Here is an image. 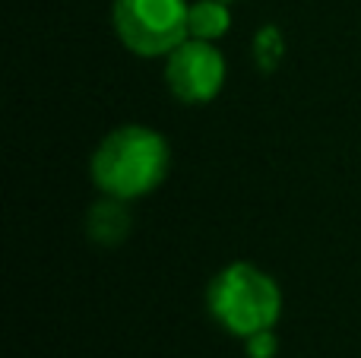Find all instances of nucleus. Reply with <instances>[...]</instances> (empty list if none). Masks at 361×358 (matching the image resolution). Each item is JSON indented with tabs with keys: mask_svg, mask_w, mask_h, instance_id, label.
<instances>
[{
	"mask_svg": "<svg viewBox=\"0 0 361 358\" xmlns=\"http://www.w3.org/2000/svg\"><path fill=\"white\" fill-rule=\"evenodd\" d=\"M130 228H133V216L127 209V200H118V197L102 194L86 213V235L92 245L118 247L121 241H127Z\"/></svg>",
	"mask_w": 361,
	"mask_h": 358,
	"instance_id": "nucleus-5",
	"label": "nucleus"
},
{
	"mask_svg": "<svg viewBox=\"0 0 361 358\" xmlns=\"http://www.w3.org/2000/svg\"><path fill=\"white\" fill-rule=\"evenodd\" d=\"M228 4H231V0H228Z\"/></svg>",
	"mask_w": 361,
	"mask_h": 358,
	"instance_id": "nucleus-9",
	"label": "nucleus"
},
{
	"mask_svg": "<svg viewBox=\"0 0 361 358\" xmlns=\"http://www.w3.org/2000/svg\"><path fill=\"white\" fill-rule=\"evenodd\" d=\"M250 54H254V63L260 73L279 70L282 57H286V35H282L279 25H273V23L260 25V32H257L254 42H250Z\"/></svg>",
	"mask_w": 361,
	"mask_h": 358,
	"instance_id": "nucleus-7",
	"label": "nucleus"
},
{
	"mask_svg": "<svg viewBox=\"0 0 361 358\" xmlns=\"http://www.w3.org/2000/svg\"><path fill=\"white\" fill-rule=\"evenodd\" d=\"M187 32L190 38L219 42L231 32V10L228 0H193L187 10Z\"/></svg>",
	"mask_w": 361,
	"mask_h": 358,
	"instance_id": "nucleus-6",
	"label": "nucleus"
},
{
	"mask_svg": "<svg viewBox=\"0 0 361 358\" xmlns=\"http://www.w3.org/2000/svg\"><path fill=\"white\" fill-rule=\"evenodd\" d=\"M171 171V146L149 124H121L99 140L89 175L99 194L118 200H140L165 184Z\"/></svg>",
	"mask_w": 361,
	"mask_h": 358,
	"instance_id": "nucleus-1",
	"label": "nucleus"
},
{
	"mask_svg": "<svg viewBox=\"0 0 361 358\" xmlns=\"http://www.w3.org/2000/svg\"><path fill=\"white\" fill-rule=\"evenodd\" d=\"M244 342V355L247 358H276L279 352V336H276V327L273 330H260V333L247 336Z\"/></svg>",
	"mask_w": 361,
	"mask_h": 358,
	"instance_id": "nucleus-8",
	"label": "nucleus"
},
{
	"mask_svg": "<svg viewBox=\"0 0 361 358\" xmlns=\"http://www.w3.org/2000/svg\"><path fill=\"white\" fill-rule=\"evenodd\" d=\"M225 76L228 63L216 42L187 38L165 57V86L184 105H209L212 99H219Z\"/></svg>",
	"mask_w": 361,
	"mask_h": 358,
	"instance_id": "nucleus-4",
	"label": "nucleus"
},
{
	"mask_svg": "<svg viewBox=\"0 0 361 358\" xmlns=\"http://www.w3.org/2000/svg\"><path fill=\"white\" fill-rule=\"evenodd\" d=\"M209 317L225 333L247 340L260 330H273L282 317V289L263 266L235 260L222 266L206 285Z\"/></svg>",
	"mask_w": 361,
	"mask_h": 358,
	"instance_id": "nucleus-2",
	"label": "nucleus"
},
{
	"mask_svg": "<svg viewBox=\"0 0 361 358\" xmlns=\"http://www.w3.org/2000/svg\"><path fill=\"white\" fill-rule=\"evenodd\" d=\"M187 0H111L118 42L137 57H169L187 32Z\"/></svg>",
	"mask_w": 361,
	"mask_h": 358,
	"instance_id": "nucleus-3",
	"label": "nucleus"
}]
</instances>
